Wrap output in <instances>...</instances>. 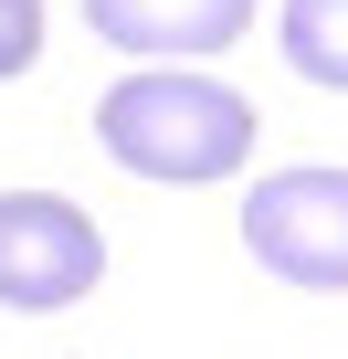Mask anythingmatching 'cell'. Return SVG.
Segmentation results:
<instances>
[{
    "label": "cell",
    "instance_id": "cell-5",
    "mask_svg": "<svg viewBox=\"0 0 348 359\" xmlns=\"http://www.w3.org/2000/svg\"><path fill=\"white\" fill-rule=\"evenodd\" d=\"M285 64L327 95H348V0H285V22H274Z\"/></svg>",
    "mask_w": 348,
    "mask_h": 359
},
{
    "label": "cell",
    "instance_id": "cell-2",
    "mask_svg": "<svg viewBox=\"0 0 348 359\" xmlns=\"http://www.w3.org/2000/svg\"><path fill=\"white\" fill-rule=\"evenodd\" d=\"M243 243L264 275L348 296V169H264L243 201Z\"/></svg>",
    "mask_w": 348,
    "mask_h": 359
},
{
    "label": "cell",
    "instance_id": "cell-1",
    "mask_svg": "<svg viewBox=\"0 0 348 359\" xmlns=\"http://www.w3.org/2000/svg\"><path fill=\"white\" fill-rule=\"evenodd\" d=\"M95 137L116 169L201 191V180H232L253 158V106L211 74H116L95 95Z\"/></svg>",
    "mask_w": 348,
    "mask_h": 359
},
{
    "label": "cell",
    "instance_id": "cell-4",
    "mask_svg": "<svg viewBox=\"0 0 348 359\" xmlns=\"http://www.w3.org/2000/svg\"><path fill=\"white\" fill-rule=\"evenodd\" d=\"M85 22L116 53H222L243 43L253 0H85Z\"/></svg>",
    "mask_w": 348,
    "mask_h": 359
},
{
    "label": "cell",
    "instance_id": "cell-3",
    "mask_svg": "<svg viewBox=\"0 0 348 359\" xmlns=\"http://www.w3.org/2000/svg\"><path fill=\"white\" fill-rule=\"evenodd\" d=\"M106 285V233L64 191H0V306L53 317Z\"/></svg>",
    "mask_w": 348,
    "mask_h": 359
},
{
    "label": "cell",
    "instance_id": "cell-6",
    "mask_svg": "<svg viewBox=\"0 0 348 359\" xmlns=\"http://www.w3.org/2000/svg\"><path fill=\"white\" fill-rule=\"evenodd\" d=\"M32 53H43V0H0V85L32 74Z\"/></svg>",
    "mask_w": 348,
    "mask_h": 359
}]
</instances>
